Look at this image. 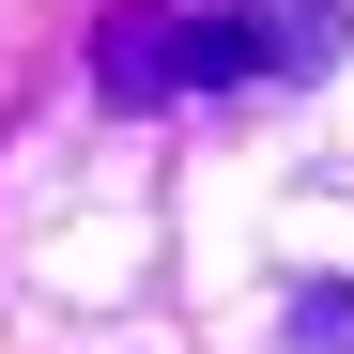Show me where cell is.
Listing matches in <instances>:
<instances>
[{"mask_svg":"<svg viewBox=\"0 0 354 354\" xmlns=\"http://www.w3.org/2000/svg\"><path fill=\"white\" fill-rule=\"evenodd\" d=\"M93 93H108V108H169V93H185V16L124 0V16L93 31Z\"/></svg>","mask_w":354,"mask_h":354,"instance_id":"obj_1","label":"cell"},{"mask_svg":"<svg viewBox=\"0 0 354 354\" xmlns=\"http://www.w3.org/2000/svg\"><path fill=\"white\" fill-rule=\"evenodd\" d=\"M231 77H277V16H185V93H231Z\"/></svg>","mask_w":354,"mask_h":354,"instance_id":"obj_2","label":"cell"},{"mask_svg":"<svg viewBox=\"0 0 354 354\" xmlns=\"http://www.w3.org/2000/svg\"><path fill=\"white\" fill-rule=\"evenodd\" d=\"M292 354H354V292H292Z\"/></svg>","mask_w":354,"mask_h":354,"instance_id":"obj_3","label":"cell"}]
</instances>
